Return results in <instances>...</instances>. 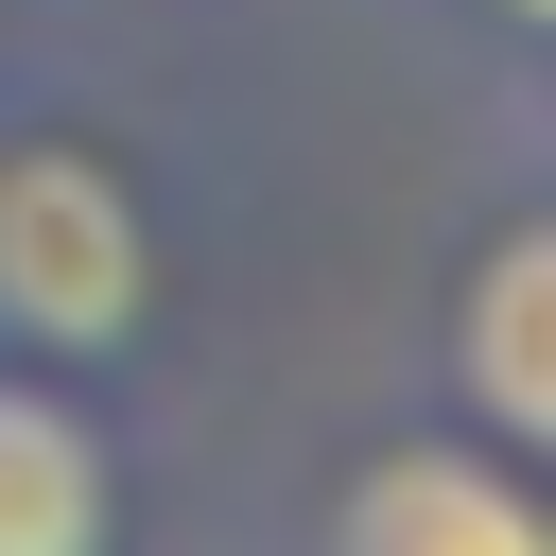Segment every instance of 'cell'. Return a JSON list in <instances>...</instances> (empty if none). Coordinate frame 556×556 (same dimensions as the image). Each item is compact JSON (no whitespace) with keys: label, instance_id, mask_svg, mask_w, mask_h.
I'll use <instances>...</instances> for the list:
<instances>
[{"label":"cell","instance_id":"cell-5","mask_svg":"<svg viewBox=\"0 0 556 556\" xmlns=\"http://www.w3.org/2000/svg\"><path fill=\"white\" fill-rule=\"evenodd\" d=\"M486 17H539V0H486Z\"/></svg>","mask_w":556,"mask_h":556},{"label":"cell","instance_id":"cell-4","mask_svg":"<svg viewBox=\"0 0 556 556\" xmlns=\"http://www.w3.org/2000/svg\"><path fill=\"white\" fill-rule=\"evenodd\" d=\"M122 539V452L70 382L0 365V556H104Z\"/></svg>","mask_w":556,"mask_h":556},{"label":"cell","instance_id":"cell-2","mask_svg":"<svg viewBox=\"0 0 556 556\" xmlns=\"http://www.w3.org/2000/svg\"><path fill=\"white\" fill-rule=\"evenodd\" d=\"M313 556H556V521H539L504 434H400V452H365L330 486Z\"/></svg>","mask_w":556,"mask_h":556},{"label":"cell","instance_id":"cell-1","mask_svg":"<svg viewBox=\"0 0 556 556\" xmlns=\"http://www.w3.org/2000/svg\"><path fill=\"white\" fill-rule=\"evenodd\" d=\"M139 313H156V226H139L122 156L17 139L0 156V330L52 348V365H104Z\"/></svg>","mask_w":556,"mask_h":556},{"label":"cell","instance_id":"cell-3","mask_svg":"<svg viewBox=\"0 0 556 556\" xmlns=\"http://www.w3.org/2000/svg\"><path fill=\"white\" fill-rule=\"evenodd\" d=\"M452 400H469L504 452H539V434H556V226H539V208H504V226H486V261H469Z\"/></svg>","mask_w":556,"mask_h":556}]
</instances>
